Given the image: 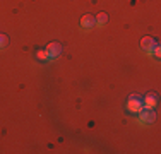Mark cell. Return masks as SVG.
Wrapping results in <instances>:
<instances>
[{
  "label": "cell",
  "instance_id": "cell-4",
  "mask_svg": "<svg viewBox=\"0 0 161 154\" xmlns=\"http://www.w3.org/2000/svg\"><path fill=\"white\" fill-rule=\"evenodd\" d=\"M94 24H96V17H94L93 14L82 15V19H80V28H84V29H93Z\"/></svg>",
  "mask_w": 161,
  "mask_h": 154
},
{
  "label": "cell",
  "instance_id": "cell-9",
  "mask_svg": "<svg viewBox=\"0 0 161 154\" xmlns=\"http://www.w3.org/2000/svg\"><path fill=\"white\" fill-rule=\"evenodd\" d=\"M7 43H9V38H7L5 34H0V50H2V48H5Z\"/></svg>",
  "mask_w": 161,
  "mask_h": 154
},
{
  "label": "cell",
  "instance_id": "cell-2",
  "mask_svg": "<svg viewBox=\"0 0 161 154\" xmlns=\"http://www.w3.org/2000/svg\"><path fill=\"white\" fill-rule=\"evenodd\" d=\"M127 110L130 113H139V111L142 110V99L137 94H130L129 99H127Z\"/></svg>",
  "mask_w": 161,
  "mask_h": 154
},
{
  "label": "cell",
  "instance_id": "cell-10",
  "mask_svg": "<svg viewBox=\"0 0 161 154\" xmlns=\"http://www.w3.org/2000/svg\"><path fill=\"white\" fill-rule=\"evenodd\" d=\"M151 53H153V57H154V58H159V53H161V50H159V45H156L154 48L151 50Z\"/></svg>",
  "mask_w": 161,
  "mask_h": 154
},
{
  "label": "cell",
  "instance_id": "cell-1",
  "mask_svg": "<svg viewBox=\"0 0 161 154\" xmlns=\"http://www.w3.org/2000/svg\"><path fill=\"white\" fill-rule=\"evenodd\" d=\"M137 117H139V122L142 123V125H149V123H153L156 120V111L154 108H144L137 113Z\"/></svg>",
  "mask_w": 161,
  "mask_h": 154
},
{
  "label": "cell",
  "instance_id": "cell-8",
  "mask_svg": "<svg viewBox=\"0 0 161 154\" xmlns=\"http://www.w3.org/2000/svg\"><path fill=\"white\" fill-rule=\"evenodd\" d=\"M36 57H38V60H48V55H47V52H45V50H38Z\"/></svg>",
  "mask_w": 161,
  "mask_h": 154
},
{
  "label": "cell",
  "instance_id": "cell-3",
  "mask_svg": "<svg viewBox=\"0 0 161 154\" xmlns=\"http://www.w3.org/2000/svg\"><path fill=\"white\" fill-rule=\"evenodd\" d=\"M45 52H47V55H48V60L57 58V57H60V53H62V45L57 43V41H52V43H48Z\"/></svg>",
  "mask_w": 161,
  "mask_h": 154
},
{
  "label": "cell",
  "instance_id": "cell-7",
  "mask_svg": "<svg viewBox=\"0 0 161 154\" xmlns=\"http://www.w3.org/2000/svg\"><path fill=\"white\" fill-rule=\"evenodd\" d=\"M106 22H108V15H106L105 12H99V14L96 15V24L103 26V24H106Z\"/></svg>",
  "mask_w": 161,
  "mask_h": 154
},
{
  "label": "cell",
  "instance_id": "cell-6",
  "mask_svg": "<svg viewBox=\"0 0 161 154\" xmlns=\"http://www.w3.org/2000/svg\"><path fill=\"white\" fill-rule=\"evenodd\" d=\"M156 105H158V98H156V94H147L144 98V101H142V106L144 108H156Z\"/></svg>",
  "mask_w": 161,
  "mask_h": 154
},
{
  "label": "cell",
  "instance_id": "cell-5",
  "mask_svg": "<svg viewBox=\"0 0 161 154\" xmlns=\"http://www.w3.org/2000/svg\"><path fill=\"white\" fill-rule=\"evenodd\" d=\"M156 45H158V41L151 36H144L142 40H141V46H142V50H146L147 53H151V50L154 48Z\"/></svg>",
  "mask_w": 161,
  "mask_h": 154
}]
</instances>
